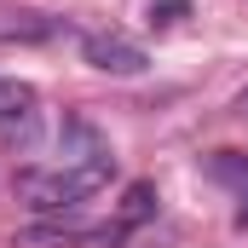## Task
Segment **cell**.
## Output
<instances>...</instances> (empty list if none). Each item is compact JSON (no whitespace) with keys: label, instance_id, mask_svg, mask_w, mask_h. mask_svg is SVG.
<instances>
[{"label":"cell","instance_id":"cell-1","mask_svg":"<svg viewBox=\"0 0 248 248\" xmlns=\"http://www.w3.org/2000/svg\"><path fill=\"white\" fill-rule=\"evenodd\" d=\"M110 179H116V156H110V144H98L93 156H63V168H23L17 190L41 214H58V208L87 202L93 190H104Z\"/></svg>","mask_w":248,"mask_h":248},{"label":"cell","instance_id":"cell-2","mask_svg":"<svg viewBox=\"0 0 248 248\" xmlns=\"http://www.w3.org/2000/svg\"><path fill=\"white\" fill-rule=\"evenodd\" d=\"M81 58L93 63V69H104V75H139L144 69V46L139 41H127L122 29H93V35H81Z\"/></svg>","mask_w":248,"mask_h":248},{"label":"cell","instance_id":"cell-3","mask_svg":"<svg viewBox=\"0 0 248 248\" xmlns=\"http://www.w3.org/2000/svg\"><path fill=\"white\" fill-rule=\"evenodd\" d=\"M35 110H41V93L17 75H0V133L12 139H29L35 133Z\"/></svg>","mask_w":248,"mask_h":248},{"label":"cell","instance_id":"cell-4","mask_svg":"<svg viewBox=\"0 0 248 248\" xmlns=\"http://www.w3.org/2000/svg\"><path fill=\"white\" fill-rule=\"evenodd\" d=\"M81 243H93V231L75 219H35L12 231V248H81Z\"/></svg>","mask_w":248,"mask_h":248},{"label":"cell","instance_id":"cell-5","mask_svg":"<svg viewBox=\"0 0 248 248\" xmlns=\"http://www.w3.org/2000/svg\"><path fill=\"white\" fill-rule=\"evenodd\" d=\"M208 179H219L237 196V231H248V156L243 150H214L208 156Z\"/></svg>","mask_w":248,"mask_h":248},{"label":"cell","instance_id":"cell-6","mask_svg":"<svg viewBox=\"0 0 248 248\" xmlns=\"http://www.w3.org/2000/svg\"><path fill=\"white\" fill-rule=\"evenodd\" d=\"M58 35V17L46 12H0V41H52Z\"/></svg>","mask_w":248,"mask_h":248},{"label":"cell","instance_id":"cell-7","mask_svg":"<svg viewBox=\"0 0 248 248\" xmlns=\"http://www.w3.org/2000/svg\"><path fill=\"white\" fill-rule=\"evenodd\" d=\"M150 214H156V185H144V179H139V185H127V196H122V214H116V225H127V231H133V225H144Z\"/></svg>","mask_w":248,"mask_h":248},{"label":"cell","instance_id":"cell-8","mask_svg":"<svg viewBox=\"0 0 248 248\" xmlns=\"http://www.w3.org/2000/svg\"><path fill=\"white\" fill-rule=\"evenodd\" d=\"M150 29H173L179 17H190V0H150Z\"/></svg>","mask_w":248,"mask_h":248},{"label":"cell","instance_id":"cell-9","mask_svg":"<svg viewBox=\"0 0 248 248\" xmlns=\"http://www.w3.org/2000/svg\"><path fill=\"white\" fill-rule=\"evenodd\" d=\"M231 110H237V116H248V87L237 93V104H231Z\"/></svg>","mask_w":248,"mask_h":248}]
</instances>
